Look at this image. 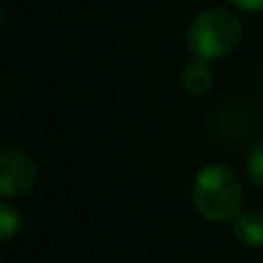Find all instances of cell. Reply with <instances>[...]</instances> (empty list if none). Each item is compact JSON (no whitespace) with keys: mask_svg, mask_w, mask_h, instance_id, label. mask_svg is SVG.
Returning <instances> with one entry per match:
<instances>
[{"mask_svg":"<svg viewBox=\"0 0 263 263\" xmlns=\"http://www.w3.org/2000/svg\"><path fill=\"white\" fill-rule=\"evenodd\" d=\"M192 199L208 222H233L242 213L240 178L227 164H208L196 173Z\"/></svg>","mask_w":263,"mask_h":263,"instance_id":"1","label":"cell"},{"mask_svg":"<svg viewBox=\"0 0 263 263\" xmlns=\"http://www.w3.org/2000/svg\"><path fill=\"white\" fill-rule=\"evenodd\" d=\"M242 40V23L231 9L215 7L199 14L187 30V46L194 58L208 63L222 60L236 51Z\"/></svg>","mask_w":263,"mask_h":263,"instance_id":"2","label":"cell"},{"mask_svg":"<svg viewBox=\"0 0 263 263\" xmlns=\"http://www.w3.org/2000/svg\"><path fill=\"white\" fill-rule=\"evenodd\" d=\"M37 182V164L28 153L16 148L0 150V196H26Z\"/></svg>","mask_w":263,"mask_h":263,"instance_id":"3","label":"cell"},{"mask_svg":"<svg viewBox=\"0 0 263 263\" xmlns=\"http://www.w3.org/2000/svg\"><path fill=\"white\" fill-rule=\"evenodd\" d=\"M180 81H182V88H185L190 95L194 97H201L213 88L215 83V72L210 67L208 60L203 58H194L182 67V74H180Z\"/></svg>","mask_w":263,"mask_h":263,"instance_id":"4","label":"cell"},{"mask_svg":"<svg viewBox=\"0 0 263 263\" xmlns=\"http://www.w3.org/2000/svg\"><path fill=\"white\" fill-rule=\"evenodd\" d=\"M233 236L242 247H263V213L261 210H242L233 219Z\"/></svg>","mask_w":263,"mask_h":263,"instance_id":"5","label":"cell"},{"mask_svg":"<svg viewBox=\"0 0 263 263\" xmlns=\"http://www.w3.org/2000/svg\"><path fill=\"white\" fill-rule=\"evenodd\" d=\"M21 224L23 217L16 205H12L9 201H0V242H9L12 238H16Z\"/></svg>","mask_w":263,"mask_h":263,"instance_id":"6","label":"cell"},{"mask_svg":"<svg viewBox=\"0 0 263 263\" xmlns=\"http://www.w3.org/2000/svg\"><path fill=\"white\" fill-rule=\"evenodd\" d=\"M245 166H247V176H250V180L254 182L256 187L263 190V141H256V143L252 145Z\"/></svg>","mask_w":263,"mask_h":263,"instance_id":"7","label":"cell"},{"mask_svg":"<svg viewBox=\"0 0 263 263\" xmlns=\"http://www.w3.org/2000/svg\"><path fill=\"white\" fill-rule=\"evenodd\" d=\"M227 3H231L240 12H259V9H263V0H227Z\"/></svg>","mask_w":263,"mask_h":263,"instance_id":"8","label":"cell"},{"mask_svg":"<svg viewBox=\"0 0 263 263\" xmlns=\"http://www.w3.org/2000/svg\"><path fill=\"white\" fill-rule=\"evenodd\" d=\"M0 16H3V9H0Z\"/></svg>","mask_w":263,"mask_h":263,"instance_id":"9","label":"cell"},{"mask_svg":"<svg viewBox=\"0 0 263 263\" xmlns=\"http://www.w3.org/2000/svg\"><path fill=\"white\" fill-rule=\"evenodd\" d=\"M0 263H3V261H0Z\"/></svg>","mask_w":263,"mask_h":263,"instance_id":"10","label":"cell"}]
</instances>
